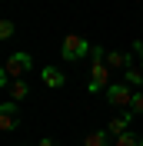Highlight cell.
I'll use <instances>...</instances> for the list:
<instances>
[{
  "label": "cell",
  "instance_id": "6da1fadb",
  "mask_svg": "<svg viewBox=\"0 0 143 146\" xmlns=\"http://www.w3.org/2000/svg\"><path fill=\"white\" fill-rule=\"evenodd\" d=\"M103 56H107L103 46H93V50H90V60H93V66H90V83H87L90 93H100V90L110 86V66L103 63Z\"/></svg>",
  "mask_w": 143,
  "mask_h": 146
},
{
  "label": "cell",
  "instance_id": "7a4b0ae2",
  "mask_svg": "<svg viewBox=\"0 0 143 146\" xmlns=\"http://www.w3.org/2000/svg\"><path fill=\"white\" fill-rule=\"evenodd\" d=\"M30 66H33L30 53H23V50H20V53H10V56H7V63H3V70H0V86H10L13 80H20V76L30 70Z\"/></svg>",
  "mask_w": 143,
  "mask_h": 146
},
{
  "label": "cell",
  "instance_id": "3957f363",
  "mask_svg": "<svg viewBox=\"0 0 143 146\" xmlns=\"http://www.w3.org/2000/svg\"><path fill=\"white\" fill-rule=\"evenodd\" d=\"M90 50H93V46H90V40H87V36H77V33H70V36H63L60 56H63V63H77V60H83V56H87Z\"/></svg>",
  "mask_w": 143,
  "mask_h": 146
},
{
  "label": "cell",
  "instance_id": "277c9868",
  "mask_svg": "<svg viewBox=\"0 0 143 146\" xmlns=\"http://www.w3.org/2000/svg\"><path fill=\"white\" fill-rule=\"evenodd\" d=\"M133 93H136V90H130V83H110V86H107V100L113 103L116 110H130Z\"/></svg>",
  "mask_w": 143,
  "mask_h": 146
},
{
  "label": "cell",
  "instance_id": "5b68a950",
  "mask_svg": "<svg viewBox=\"0 0 143 146\" xmlns=\"http://www.w3.org/2000/svg\"><path fill=\"white\" fill-rule=\"evenodd\" d=\"M17 126H20V106L13 100H7L0 106V129H3V133H13Z\"/></svg>",
  "mask_w": 143,
  "mask_h": 146
},
{
  "label": "cell",
  "instance_id": "8992f818",
  "mask_svg": "<svg viewBox=\"0 0 143 146\" xmlns=\"http://www.w3.org/2000/svg\"><path fill=\"white\" fill-rule=\"evenodd\" d=\"M103 63H107L110 70H130V66H133V53H120V50H107Z\"/></svg>",
  "mask_w": 143,
  "mask_h": 146
},
{
  "label": "cell",
  "instance_id": "52a82bcc",
  "mask_svg": "<svg viewBox=\"0 0 143 146\" xmlns=\"http://www.w3.org/2000/svg\"><path fill=\"white\" fill-rule=\"evenodd\" d=\"M130 119H133V113H130V110H123L120 116H113V119L107 123V133H110L113 139H116V136H123L126 129H130Z\"/></svg>",
  "mask_w": 143,
  "mask_h": 146
},
{
  "label": "cell",
  "instance_id": "ba28073f",
  "mask_svg": "<svg viewBox=\"0 0 143 146\" xmlns=\"http://www.w3.org/2000/svg\"><path fill=\"white\" fill-rule=\"evenodd\" d=\"M40 80L47 83V86H63V83H67V76H63V70L60 66H43V70H40Z\"/></svg>",
  "mask_w": 143,
  "mask_h": 146
},
{
  "label": "cell",
  "instance_id": "9c48e42d",
  "mask_svg": "<svg viewBox=\"0 0 143 146\" xmlns=\"http://www.w3.org/2000/svg\"><path fill=\"white\" fill-rule=\"evenodd\" d=\"M27 93H30V86H27L23 80H13V83H10V100H13V103L27 100Z\"/></svg>",
  "mask_w": 143,
  "mask_h": 146
},
{
  "label": "cell",
  "instance_id": "30bf717a",
  "mask_svg": "<svg viewBox=\"0 0 143 146\" xmlns=\"http://www.w3.org/2000/svg\"><path fill=\"white\" fill-rule=\"evenodd\" d=\"M83 146H110V133L107 129H97V133H90L83 139Z\"/></svg>",
  "mask_w": 143,
  "mask_h": 146
},
{
  "label": "cell",
  "instance_id": "8fae6325",
  "mask_svg": "<svg viewBox=\"0 0 143 146\" xmlns=\"http://www.w3.org/2000/svg\"><path fill=\"white\" fill-rule=\"evenodd\" d=\"M123 73H126V83H130L133 90L143 86V70H140V66H130V70H123Z\"/></svg>",
  "mask_w": 143,
  "mask_h": 146
},
{
  "label": "cell",
  "instance_id": "7c38bea8",
  "mask_svg": "<svg viewBox=\"0 0 143 146\" xmlns=\"http://www.w3.org/2000/svg\"><path fill=\"white\" fill-rule=\"evenodd\" d=\"M113 146H143V139L136 136V133H130V129H126L123 136H116V139H113Z\"/></svg>",
  "mask_w": 143,
  "mask_h": 146
},
{
  "label": "cell",
  "instance_id": "4fadbf2b",
  "mask_svg": "<svg viewBox=\"0 0 143 146\" xmlns=\"http://www.w3.org/2000/svg\"><path fill=\"white\" fill-rule=\"evenodd\" d=\"M130 113H133V116H143V90H136V93H133V103H130Z\"/></svg>",
  "mask_w": 143,
  "mask_h": 146
},
{
  "label": "cell",
  "instance_id": "5bb4252c",
  "mask_svg": "<svg viewBox=\"0 0 143 146\" xmlns=\"http://www.w3.org/2000/svg\"><path fill=\"white\" fill-rule=\"evenodd\" d=\"M13 30H17V23H13V20H3V23H0V40H10Z\"/></svg>",
  "mask_w": 143,
  "mask_h": 146
},
{
  "label": "cell",
  "instance_id": "9a60e30c",
  "mask_svg": "<svg viewBox=\"0 0 143 146\" xmlns=\"http://www.w3.org/2000/svg\"><path fill=\"white\" fill-rule=\"evenodd\" d=\"M133 56H136V63H140V70H143V43H140V40L133 43Z\"/></svg>",
  "mask_w": 143,
  "mask_h": 146
},
{
  "label": "cell",
  "instance_id": "2e32d148",
  "mask_svg": "<svg viewBox=\"0 0 143 146\" xmlns=\"http://www.w3.org/2000/svg\"><path fill=\"white\" fill-rule=\"evenodd\" d=\"M37 146H57V143H53V139H50V136H47V139H40V143H37Z\"/></svg>",
  "mask_w": 143,
  "mask_h": 146
}]
</instances>
